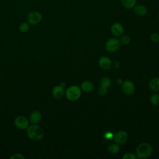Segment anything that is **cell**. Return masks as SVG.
Instances as JSON below:
<instances>
[{
    "label": "cell",
    "mask_w": 159,
    "mask_h": 159,
    "mask_svg": "<svg viewBox=\"0 0 159 159\" xmlns=\"http://www.w3.org/2000/svg\"><path fill=\"white\" fill-rule=\"evenodd\" d=\"M128 135L127 133L124 130H119L115 135H114L113 139L114 143L119 145H124L127 140Z\"/></svg>",
    "instance_id": "cell-8"
},
{
    "label": "cell",
    "mask_w": 159,
    "mask_h": 159,
    "mask_svg": "<svg viewBox=\"0 0 159 159\" xmlns=\"http://www.w3.org/2000/svg\"><path fill=\"white\" fill-rule=\"evenodd\" d=\"M149 89L153 92L159 91V78L155 77L151 79L148 83Z\"/></svg>",
    "instance_id": "cell-15"
},
{
    "label": "cell",
    "mask_w": 159,
    "mask_h": 159,
    "mask_svg": "<svg viewBox=\"0 0 159 159\" xmlns=\"http://www.w3.org/2000/svg\"><path fill=\"white\" fill-rule=\"evenodd\" d=\"M153 153V148L148 143L139 144L135 150L136 156L140 159H145L150 157Z\"/></svg>",
    "instance_id": "cell-2"
},
{
    "label": "cell",
    "mask_w": 159,
    "mask_h": 159,
    "mask_svg": "<svg viewBox=\"0 0 159 159\" xmlns=\"http://www.w3.org/2000/svg\"><path fill=\"white\" fill-rule=\"evenodd\" d=\"M122 83H123V81H122L121 79H118V80H117V83L118 84H119V85H121V84H122Z\"/></svg>",
    "instance_id": "cell-28"
},
{
    "label": "cell",
    "mask_w": 159,
    "mask_h": 159,
    "mask_svg": "<svg viewBox=\"0 0 159 159\" xmlns=\"http://www.w3.org/2000/svg\"><path fill=\"white\" fill-rule=\"evenodd\" d=\"M99 84H100V86L107 89L111 85V80L108 77H104L101 79Z\"/></svg>",
    "instance_id": "cell-18"
},
{
    "label": "cell",
    "mask_w": 159,
    "mask_h": 159,
    "mask_svg": "<svg viewBox=\"0 0 159 159\" xmlns=\"http://www.w3.org/2000/svg\"><path fill=\"white\" fill-rule=\"evenodd\" d=\"M120 46V42L116 37L108 39L105 43L106 50L110 53H113L119 50Z\"/></svg>",
    "instance_id": "cell-5"
},
{
    "label": "cell",
    "mask_w": 159,
    "mask_h": 159,
    "mask_svg": "<svg viewBox=\"0 0 159 159\" xmlns=\"http://www.w3.org/2000/svg\"><path fill=\"white\" fill-rule=\"evenodd\" d=\"M66 99L70 101H75L78 100L81 95V88L76 85H72L67 88L65 93Z\"/></svg>",
    "instance_id": "cell-3"
},
{
    "label": "cell",
    "mask_w": 159,
    "mask_h": 159,
    "mask_svg": "<svg viewBox=\"0 0 159 159\" xmlns=\"http://www.w3.org/2000/svg\"><path fill=\"white\" fill-rule=\"evenodd\" d=\"M158 17H159V11H158Z\"/></svg>",
    "instance_id": "cell-30"
},
{
    "label": "cell",
    "mask_w": 159,
    "mask_h": 159,
    "mask_svg": "<svg viewBox=\"0 0 159 159\" xmlns=\"http://www.w3.org/2000/svg\"><path fill=\"white\" fill-rule=\"evenodd\" d=\"M119 145L116 143L110 144L107 147V151L111 154H116L119 152Z\"/></svg>",
    "instance_id": "cell-17"
},
{
    "label": "cell",
    "mask_w": 159,
    "mask_h": 159,
    "mask_svg": "<svg viewBox=\"0 0 159 159\" xmlns=\"http://www.w3.org/2000/svg\"><path fill=\"white\" fill-rule=\"evenodd\" d=\"M28 138L32 141H39L44 137L43 129L37 124H31L26 129Z\"/></svg>",
    "instance_id": "cell-1"
},
{
    "label": "cell",
    "mask_w": 159,
    "mask_h": 159,
    "mask_svg": "<svg viewBox=\"0 0 159 159\" xmlns=\"http://www.w3.org/2000/svg\"><path fill=\"white\" fill-rule=\"evenodd\" d=\"M29 120L25 116H19L14 119V125L19 129L26 130L29 126Z\"/></svg>",
    "instance_id": "cell-6"
},
{
    "label": "cell",
    "mask_w": 159,
    "mask_h": 159,
    "mask_svg": "<svg viewBox=\"0 0 159 159\" xmlns=\"http://www.w3.org/2000/svg\"><path fill=\"white\" fill-rule=\"evenodd\" d=\"M111 32L115 37H119L124 34V28L120 23L115 22L111 27Z\"/></svg>",
    "instance_id": "cell-9"
},
{
    "label": "cell",
    "mask_w": 159,
    "mask_h": 159,
    "mask_svg": "<svg viewBox=\"0 0 159 159\" xmlns=\"http://www.w3.org/2000/svg\"><path fill=\"white\" fill-rule=\"evenodd\" d=\"M150 102L153 106L159 104V95L157 94H153L150 97Z\"/></svg>",
    "instance_id": "cell-20"
},
{
    "label": "cell",
    "mask_w": 159,
    "mask_h": 159,
    "mask_svg": "<svg viewBox=\"0 0 159 159\" xmlns=\"http://www.w3.org/2000/svg\"><path fill=\"white\" fill-rule=\"evenodd\" d=\"M42 20V15L38 11H32L29 12L26 16V21L30 25H37Z\"/></svg>",
    "instance_id": "cell-4"
},
{
    "label": "cell",
    "mask_w": 159,
    "mask_h": 159,
    "mask_svg": "<svg viewBox=\"0 0 159 159\" xmlns=\"http://www.w3.org/2000/svg\"><path fill=\"white\" fill-rule=\"evenodd\" d=\"M121 89L125 95L131 96L134 93L135 87L133 82L130 80H125L121 84Z\"/></svg>",
    "instance_id": "cell-7"
},
{
    "label": "cell",
    "mask_w": 159,
    "mask_h": 159,
    "mask_svg": "<svg viewBox=\"0 0 159 159\" xmlns=\"http://www.w3.org/2000/svg\"><path fill=\"white\" fill-rule=\"evenodd\" d=\"M150 40L153 42L159 41V34L157 33H153L150 35Z\"/></svg>",
    "instance_id": "cell-23"
},
{
    "label": "cell",
    "mask_w": 159,
    "mask_h": 159,
    "mask_svg": "<svg viewBox=\"0 0 159 159\" xmlns=\"http://www.w3.org/2000/svg\"><path fill=\"white\" fill-rule=\"evenodd\" d=\"M130 37L128 35H122L120 36V39L119 40L120 43L123 45H127L130 42Z\"/></svg>",
    "instance_id": "cell-21"
},
{
    "label": "cell",
    "mask_w": 159,
    "mask_h": 159,
    "mask_svg": "<svg viewBox=\"0 0 159 159\" xmlns=\"http://www.w3.org/2000/svg\"><path fill=\"white\" fill-rule=\"evenodd\" d=\"M112 66H114V68H119L120 66V63L118 61H115L114 63H112Z\"/></svg>",
    "instance_id": "cell-27"
},
{
    "label": "cell",
    "mask_w": 159,
    "mask_h": 159,
    "mask_svg": "<svg viewBox=\"0 0 159 159\" xmlns=\"http://www.w3.org/2000/svg\"><path fill=\"white\" fill-rule=\"evenodd\" d=\"M99 66L103 70H109L112 66V62L111 58L107 57H102L99 58L98 61Z\"/></svg>",
    "instance_id": "cell-10"
},
{
    "label": "cell",
    "mask_w": 159,
    "mask_h": 159,
    "mask_svg": "<svg viewBox=\"0 0 159 159\" xmlns=\"http://www.w3.org/2000/svg\"><path fill=\"white\" fill-rule=\"evenodd\" d=\"M104 138L106 139V140H111L112 139H113V137H114V135L112 132H107L104 134Z\"/></svg>",
    "instance_id": "cell-26"
},
{
    "label": "cell",
    "mask_w": 159,
    "mask_h": 159,
    "mask_svg": "<svg viewBox=\"0 0 159 159\" xmlns=\"http://www.w3.org/2000/svg\"><path fill=\"white\" fill-rule=\"evenodd\" d=\"M10 158L11 159H24V157L20 154V153H15L14 155H12Z\"/></svg>",
    "instance_id": "cell-25"
},
{
    "label": "cell",
    "mask_w": 159,
    "mask_h": 159,
    "mask_svg": "<svg viewBox=\"0 0 159 159\" xmlns=\"http://www.w3.org/2000/svg\"><path fill=\"white\" fill-rule=\"evenodd\" d=\"M64 88L60 85L55 86L52 89V95L53 98L57 100L61 99L65 96Z\"/></svg>",
    "instance_id": "cell-12"
},
{
    "label": "cell",
    "mask_w": 159,
    "mask_h": 159,
    "mask_svg": "<svg viewBox=\"0 0 159 159\" xmlns=\"http://www.w3.org/2000/svg\"><path fill=\"white\" fill-rule=\"evenodd\" d=\"M30 24L26 22H22L19 27V29L22 33H26L30 30Z\"/></svg>",
    "instance_id": "cell-19"
},
{
    "label": "cell",
    "mask_w": 159,
    "mask_h": 159,
    "mask_svg": "<svg viewBox=\"0 0 159 159\" xmlns=\"http://www.w3.org/2000/svg\"><path fill=\"white\" fill-rule=\"evenodd\" d=\"M98 93L100 96H105L107 93V89L100 86L98 89Z\"/></svg>",
    "instance_id": "cell-24"
},
{
    "label": "cell",
    "mask_w": 159,
    "mask_h": 159,
    "mask_svg": "<svg viewBox=\"0 0 159 159\" xmlns=\"http://www.w3.org/2000/svg\"><path fill=\"white\" fill-rule=\"evenodd\" d=\"M42 119V113L37 110L33 111L29 116V122L32 124H37L39 123Z\"/></svg>",
    "instance_id": "cell-13"
},
{
    "label": "cell",
    "mask_w": 159,
    "mask_h": 159,
    "mask_svg": "<svg viewBox=\"0 0 159 159\" xmlns=\"http://www.w3.org/2000/svg\"><path fill=\"white\" fill-rule=\"evenodd\" d=\"M122 5L127 9H132L137 4V0H120Z\"/></svg>",
    "instance_id": "cell-16"
},
{
    "label": "cell",
    "mask_w": 159,
    "mask_h": 159,
    "mask_svg": "<svg viewBox=\"0 0 159 159\" xmlns=\"http://www.w3.org/2000/svg\"><path fill=\"white\" fill-rule=\"evenodd\" d=\"M133 9H134V14L140 17L145 16L148 12L147 7L145 5L142 4H136L133 8Z\"/></svg>",
    "instance_id": "cell-11"
},
{
    "label": "cell",
    "mask_w": 159,
    "mask_h": 159,
    "mask_svg": "<svg viewBox=\"0 0 159 159\" xmlns=\"http://www.w3.org/2000/svg\"><path fill=\"white\" fill-rule=\"evenodd\" d=\"M80 88L85 93H91L94 90V86L90 81H84L81 84Z\"/></svg>",
    "instance_id": "cell-14"
},
{
    "label": "cell",
    "mask_w": 159,
    "mask_h": 159,
    "mask_svg": "<svg viewBox=\"0 0 159 159\" xmlns=\"http://www.w3.org/2000/svg\"><path fill=\"white\" fill-rule=\"evenodd\" d=\"M60 85V86H61L63 88H65V87L66 86V83H64V82H63V83H61Z\"/></svg>",
    "instance_id": "cell-29"
},
{
    "label": "cell",
    "mask_w": 159,
    "mask_h": 159,
    "mask_svg": "<svg viewBox=\"0 0 159 159\" xmlns=\"http://www.w3.org/2000/svg\"><path fill=\"white\" fill-rule=\"evenodd\" d=\"M122 158L123 159H136L137 156H136V155H135L132 153L128 152L124 155V156L122 157Z\"/></svg>",
    "instance_id": "cell-22"
}]
</instances>
